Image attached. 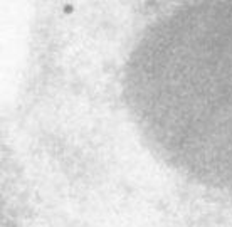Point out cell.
Returning <instances> with one entry per match:
<instances>
[{"instance_id":"6da1fadb","label":"cell","mask_w":232,"mask_h":227,"mask_svg":"<svg viewBox=\"0 0 232 227\" xmlns=\"http://www.w3.org/2000/svg\"><path fill=\"white\" fill-rule=\"evenodd\" d=\"M124 88L168 167L232 192V3H203L153 25L131 54Z\"/></svg>"}]
</instances>
